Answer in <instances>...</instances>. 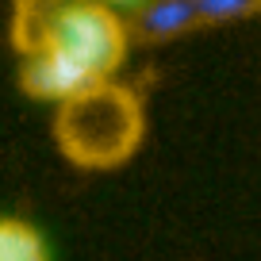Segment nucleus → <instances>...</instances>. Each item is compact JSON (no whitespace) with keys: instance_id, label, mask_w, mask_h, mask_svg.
Returning a JSON list of instances; mask_svg holds the SVG:
<instances>
[{"instance_id":"0eeeda50","label":"nucleus","mask_w":261,"mask_h":261,"mask_svg":"<svg viewBox=\"0 0 261 261\" xmlns=\"http://www.w3.org/2000/svg\"><path fill=\"white\" fill-rule=\"evenodd\" d=\"M200 12V27L212 23H234V19H250L261 12V0H196Z\"/></svg>"},{"instance_id":"f257e3e1","label":"nucleus","mask_w":261,"mask_h":261,"mask_svg":"<svg viewBox=\"0 0 261 261\" xmlns=\"http://www.w3.org/2000/svg\"><path fill=\"white\" fill-rule=\"evenodd\" d=\"M146 135V112L135 89L104 81L58 104L54 142L77 169H119L139 154Z\"/></svg>"},{"instance_id":"7ed1b4c3","label":"nucleus","mask_w":261,"mask_h":261,"mask_svg":"<svg viewBox=\"0 0 261 261\" xmlns=\"http://www.w3.org/2000/svg\"><path fill=\"white\" fill-rule=\"evenodd\" d=\"M19 89L31 100H50V104H65L73 100L77 92L92 89V81H85L73 65L58 58L54 50H35V54L23 58L19 65Z\"/></svg>"},{"instance_id":"f03ea898","label":"nucleus","mask_w":261,"mask_h":261,"mask_svg":"<svg viewBox=\"0 0 261 261\" xmlns=\"http://www.w3.org/2000/svg\"><path fill=\"white\" fill-rule=\"evenodd\" d=\"M127 46L130 27L119 19V12L100 0H69L42 42V50H54L58 58H65L92 85L115 81Z\"/></svg>"},{"instance_id":"39448f33","label":"nucleus","mask_w":261,"mask_h":261,"mask_svg":"<svg viewBox=\"0 0 261 261\" xmlns=\"http://www.w3.org/2000/svg\"><path fill=\"white\" fill-rule=\"evenodd\" d=\"M69 0H12V46L19 54H35L42 50L54 19L65 12Z\"/></svg>"},{"instance_id":"423d86ee","label":"nucleus","mask_w":261,"mask_h":261,"mask_svg":"<svg viewBox=\"0 0 261 261\" xmlns=\"http://www.w3.org/2000/svg\"><path fill=\"white\" fill-rule=\"evenodd\" d=\"M0 261H50L42 230L16 215H0Z\"/></svg>"},{"instance_id":"6e6552de","label":"nucleus","mask_w":261,"mask_h":261,"mask_svg":"<svg viewBox=\"0 0 261 261\" xmlns=\"http://www.w3.org/2000/svg\"><path fill=\"white\" fill-rule=\"evenodd\" d=\"M100 4H108V8H115V4H123V8H135V4H142V8H146L150 0H100Z\"/></svg>"},{"instance_id":"20e7f679","label":"nucleus","mask_w":261,"mask_h":261,"mask_svg":"<svg viewBox=\"0 0 261 261\" xmlns=\"http://www.w3.org/2000/svg\"><path fill=\"white\" fill-rule=\"evenodd\" d=\"M192 27H200L196 0H150L146 8H139L130 31L146 42H165V39L192 31Z\"/></svg>"}]
</instances>
